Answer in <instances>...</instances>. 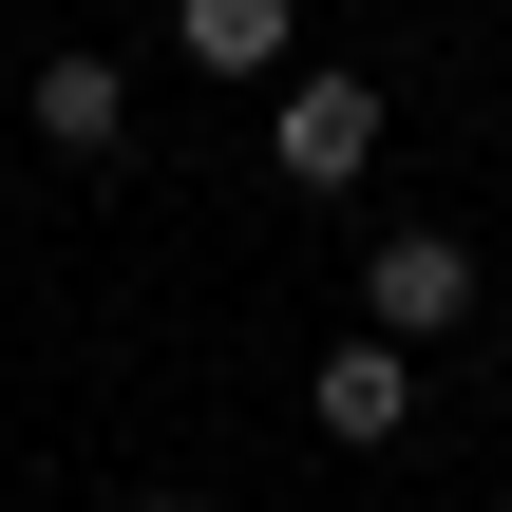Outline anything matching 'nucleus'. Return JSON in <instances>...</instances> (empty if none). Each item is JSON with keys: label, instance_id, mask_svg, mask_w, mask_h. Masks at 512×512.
<instances>
[{"label": "nucleus", "instance_id": "f257e3e1", "mask_svg": "<svg viewBox=\"0 0 512 512\" xmlns=\"http://www.w3.org/2000/svg\"><path fill=\"white\" fill-rule=\"evenodd\" d=\"M266 171L323 209V190H361L380 171V76H342V57H304L285 95H266Z\"/></svg>", "mask_w": 512, "mask_h": 512}, {"label": "nucleus", "instance_id": "f03ea898", "mask_svg": "<svg viewBox=\"0 0 512 512\" xmlns=\"http://www.w3.org/2000/svg\"><path fill=\"white\" fill-rule=\"evenodd\" d=\"M361 323H380V342H456V323H475V247H456V228H380V247H361Z\"/></svg>", "mask_w": 512, "mask_h": 512}, {"label": "nucleus", "instance_id": "7ed1b4c3", "mask_svg": "<svg viewBox=\"0 0 512 512\" xmlns=\"http://www.w3.org/2000/svg\"><path fill=\"white\" fill-rule=\"evenodd\" d=\"M19 133H38L57 171H114V152H133V76H114V57H38V76H19Z\"/></svg>", "mask_w": 512, "mask_h": 512}, {"label": "nucleus", "instance_id": "20e7f679", "mask_svg": "<svg viewBox=\"0 0 512 512\" xmlns=\"http://www.w3.org/2000/svg\"><path fill=\"white\" fill-rule=\"evenodd\" d=\"M304 399H323V437H342V456H380V437L418 418V342H380V323H361V342H323V380H304Z\"/></svg>", "mask_w": 512, "mask_h": 512}, {"label": "nucleus", "instance_id": "39448f33", "mask_svg": "<svg viewBox=\"0 0 512 512\" xmlns=\"http://www.w3.org/2000/svg\"><path fill=\"white\" fill-rule=\"evenodd\" d=\"M171 38H190L209 76H285V38H304V0H171Z\"/></svg>", "mask_w": 512, "mask_h": 512}, {"label": "nucleus", "instance_id": "423d86ee", "mask_svg": "<svg viewBox=\"0 0 512 512\" xmlns=\"http://www.w3.org/2000/svg\"><path fill=\"white\" fill-rule=\"evenodd\" d=\"M133 512H209V494H133Z\"/></svg>", "mask_w": 512, "mask_h": 512}]
</instances>
